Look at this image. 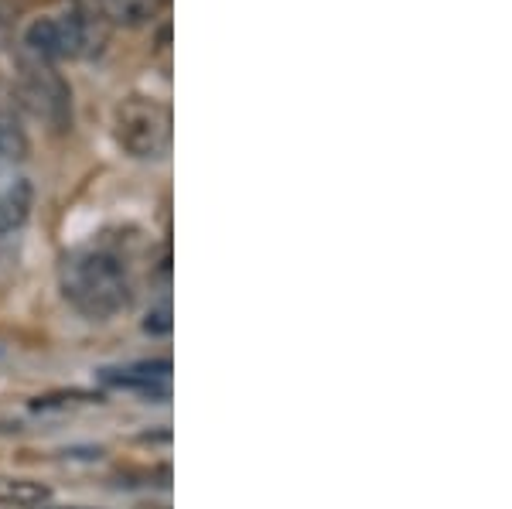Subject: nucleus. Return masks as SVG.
Here are the masks:
<instances>
[{"instance_id":"obj_6","label":"nucleus","mask_w":512,"mask_h":509,"mask_svg":"<svg viewBox=\"0 0 512 509\" xmlns=\"http://www.w3.org/2000/svg\"><path fill=\"white\" fill-rule=\"evenodd\" d=\"M99 18L117 28H144L168 7V0H96Z\"/></svg>"},{"instance_id":"obj_11","label":"nucleus","mask_w":512,"mask_h":509,"mask_svg":"<svg viewBox=\"0 0 512 509\" xmlns=\"http://www.w3.org/2000/svg\"><path fill=\"white\" fill-rule=\"evenodd\" d=\"M72 509H86V506H72Z\"/></svg>"},{"instance_id":"obj_2","label":"nucleus","mask_w":512,"mask_h":509,"mask_svg":"<svg viewBox=\"0 0 512 509\" xmlns=\"http://www.w3.org/2000/svg\"><path fill=\"white\" fill-rule=\"evenodd\" d=\"M103 38V24L82 11L45 14V18H35L24 28V52H28V59L55 65L99 52Z\"/></svg>"},{"instance_id":"obj_10","label":"nucleus","mask_w":512,"mask_h":509,"mask_svg":"<svg viewBox=\"0 0 512 509\" xmlns=\"http://www.w3.org/2000/svg\"><path fill=\"white\" fill-rule=\"evenodd\" d=\"M171 311L168 308H161V311H154V315H147V332H154V335H164V332H171Z\"/></svg>"},{"instance_id":"obj_4","label":"nucleus","mask_w":512,"mask_h":509,"mask_svg":"<svg viewBox=\"0 0 512 509\" xmlns=\"http://www.w3.org/2000/svg\"><path fill=\"white\" fill-rule=\"evenodd\" d=\"M18 96L24 110L38 117L48 130L62 134L72 127V89L48 62L28 59L18 76Z\"/></svg>"},{"instance_id":"obj_7","label":"nucleus","mask_w":512,"mask_h":509,"mask_svg":"<svg viewBox=\"0 0 512 509\" xmlns=\"http://www.w3.org/2000/svg\"><path fill=\"white\" fill-rule=\"evenodd\" d=\"M52 499V489L35 479H18V475H0V506L4 509H35Z\"/></svg>"},{"instance_id":"obj_9","label":"nucleus","mask_w":512,"mask_h":509,"mask_svg":"<svg viewBox=\"0 0 512 509\" xmlns=\"http://www.w3.org/2000/svg\"><path fill=\"white\" fill-rule=\"evenodd\" d=\"M31 144L28 134H24L21 120L14 110H0V161L4 164H21L28 158Z\"/></svg>"},{"instance_id":"obj_1","label":"nucleus","mask_w":512,"mask_h":509,"mask_svg":"<svg viewBox=\"0 0 512 509\" xmlns=\"http://www.w3.org/2000/svg\"><path fill=\"white\" fill-rule=\"evenodd\" d=\"M59 284L65 301L93 322H106V318L120 315L130 305V294H134L123 260L117 253L103 250V246H79V250L65 253Z\"/></svg>"},{"instance_id":"obj_5","label":"nucleus","mask_w":512,"mask_h":509,"mask_svg":"<svg viewBox=\"0 0 512 509\" xmlns=\"http://www.w3.org/2000/svg\"><path fill=\"white\" fill-rule=\"evenodd\" d=\"M106 387L130 390V393H144V397H158L164 400L171 393V363L168 359H147V363H130V366H110L99 369Z\"/></svg>"},{"instance_id":"obj_3","label":"nucleus","mask_w":512,"mask_h":509,"mask_svg":"<svg viewBox=\"0 0 512 509\" xmlns=\"http://www.w3.org/2000/svg\"><path fill=\"white\" fill-rule=\"evenodd\" d=\"M171 106L151 96H127L113 110L117 144L137 161H161L171 154Z\"/></svg>"},{"instance_id":"obj_8","label":"nucleus","mask_w":512,"mask_h":509,"mask_svg":"<svg viewBox=\"0 0 512 509\" xmlns=\"http://www.w3.org/2000/svg\"><path fill=\"white\" fill-rule=\"evenodd\" d=\"M31 212V185L24 178H11L0 185V236L18 229Z\"/></svg>"}]
</instances>
